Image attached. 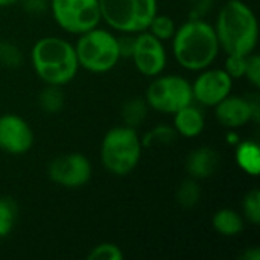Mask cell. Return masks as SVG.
<instances>
[{"label":"cell","mask_w":260,"mask_h":260,"mask_svg":"<svg viewBox=\"0 0 260 260\" xmlns=\"http://www.w3.org/2000/svg\"><path fill=\"white\" fill-rule=\"evenodd\" d=\"M171 41L175 61L189 72L210 67L221 50L213 24L204 18H189L177 27Z\"/></svg>","instance_id":"1"},{"label":"cell","mask_w":260,"mask_h":260,"mask_svg":"<svg viewBox=\"0 0 260 260\" xmlns=\"http://www.w3.org/2000/svg\"><path fill=\"white\" fill-rule=\"evenodd\" d=\"M215 32L221 50L227 55H250L259 40V23L254 11L242 0H229L216 17Z\"/></svg>","instance_id":"2"},{"label":"cell","mask_w":260,"mask_h":260,"mask_svg":"<svg viewBox=\"0 0 260 260\" xmlns=\"http://www.w3.org/2000/svg\"><path fill=\"white\" fill-rule=\"evenodd\" d=\"M30 62L37 76L50 85L64 87L72 82L79 70L75 46L66 38L49 35L35 41Z\"/></svg>","instance_id":"3"},{"label":"cell","mask_w":260,"mask_h":260,"mask_svg":"<svg viewBox=\"0 0 260 260\" xmlns=\"http://www.w3.org/2000/svg\"><path fill=\"white\" fill-rule=\"evenodd\" d=\"M142 152V137L126 125L108 129L101 143V161L107 172L116 177L131 174L139 166Z\"/></svg>","instance_id":"4"},{"label":"cell","mask_w":260,"mask_h":260,"mask_svg":"<svg viewBox=\"0 0 260 260\" xmlns=\"http://www.w3.org/2000/svg\"><path fill=\"white\" fill-rule=\"evenodd\" d=\"M73 46L79 69L90 73H108L120 59L117 37L111 30L99 26L78 35V41Z\"/></svg>","instance_id":"5"},{"label":"cell","mask_w":260,"mask_h":260,"mask_svg":"<svg viewBox=\"0 0 260 260\" xmlns=\"http://www.w3.org/2000/svg\"><path fill=\"white\" fill-rule=\"evenodd\" d=\"M102 21L120 34L148 30L158 12V0H99Z\"/></svg>","instance_id":"6"},{"label":"cell","mask_w":260,"mask_h":260,"mask_svg":"<svg viewBox=\"0 0 260 260\" xmlns=\"http://www.w3.org/2000/svg\"><path fill=\"white\" fill-rule=\"evenodd\" d=\"M145 101L154 111L174 114L193 104L192 82L180 75H158L148 85Z\"/></svg>","instance_id":"7"},{"label":"cell","mask_w":260,"mask_h":260,"mask_svg":"<svg viewBox=\"0 0 260 260\" xmlns=\"http://www.w3.org/2000/svg\"><path fill=\"white\" fill-rule=\"evenodd\" d=\"M56 24L73 35H81L101 24L99 0H49Z\"/></svg>","instance_id":"8"},{"label":"cell","mask_w":260,"mask_h":260,"mask_svg":"<svg viewBox=\"0 0 260 260\" xmlns=\"http://www.w3.org/2000/svg\"><path fill=\"white\" fill-rule=\"evenodd\" d=\"M91 163L79 152L58 155L49 163L47 175L52 183L66 189H79L91 178Z\"/></svg>","instance_id":"9"},{"label":"cell","mask_w":260,"mask_h":260,"mask_svg":"<svg viewBox=\"0 0 260 260\" xmlns=\"http://www.w3.org/2000/svg\"><path fill=\"white\" fill-rule=\"evenodd\" d=\"M137 72L146 78H155L163 73L168 64V53L163 41L148 30L136 34L134 50L131 55Z\"/></svg>","instance_id":"10"},{"label":"cell","mask_w":260,"mask_h":260,"mask_svg":"<svg viewBox=\"0 0 260 260\" xmlns=\"http://www.w3.org/2000/svg\"><path fill=\"white\" fill-rule=\"evenodd\" d=\"M233 79L224 69L207 67L198 72V76L192 82L193 101L203 107H216L222 99L232 94Z\"/></svg>","instance_id":"11"},{"label":"cell","mask_w":260,"mask_h":260,"mask_svg":"<svg viewBox=\"0 0 260 260\" xmlns=\"http://www.w3.org/2000/svg\"><path fill=\"white\" fill-rule=\"evenodd\" d=\"M34 145L30 125L18 114L6 113L0 116V151L9 155H23Z\"/></svg>","instance_id":"12"},{"label":"cell","mask_w":260,"mask_h":260,"mask_svg":"<svg viewBox=\"0 0 260 260\" xmlns=\"http://www.w3.org/2000/svg\"><path fill=\"white\" fill-rule=\"evenodd\" d=\"M213 108L216 120L227 129H238L253 122V111L247 96L229 94Z\"/></svg>","instance_id":"13"},{"label":"cell","mask_w":260,"mask_h":260,"mask_svg":"<svg viewBox=\"0 0 260 260\" xmlns=\"http://www.w3.org/2000/svg\"><path fill=\"white\" fill-rule=\"evenodd\" d=\"M219 168V154L210 146H200L190 151L186 158V172L197 181L207 180L216 174Z\"/></svg>","instance_id":"14"},{"label":"cell","mask_w":260,"mask_h":260,"mask_svg":"<svg viewBox=\"0 0 260 260\" xmlns=\"http://www.w3.org/2000/svg\"><path fill=\"white\" fill-rule=\"evenodd\" d=\"M174 129L178 136L193 139L203 134L206 128V117L200 107L190 104L174 113Z\"/></svg>","instance_id":"15"},{"label":"cell","mask_w":260,"mask_h":260,"mask_svg":"<svg viewBox=\"0 0 260 260\" xmlns=\"http://www.w3.org/2000/svg\"><path fill=\"white\" fill-rule=\"evenodd\" d=\"M212 227L218 235L225 238H233L242 233L245 227V219L235 209L224 207L216 210L215 215L212 216Z\"/></svg>","instance_id":"16"},{"label":"cell","mask_w":260,"mask_h":260,"mask_svg":"<svg viewBox=\"0 0 260 260\" xmlns=\"http://www.w3.org/2000/svg\"><path fill=\"white\" fill-rule=\"evenodd\" d=\"M235 160L248 175L257 177L260 172V148L254 140H242L236 145Z\"/></svg>","instance_id":"17"},{"label":"cell","mask_w":260,"mask_h":260,"mask_svg":"<svg viewBox=\"0 0 260 260\" xmlns=\"http://www.w3.org/2000/svg\"><path fill=\"white\" fill-rule=\"evenodd\" d=\"M149 111V107L145 101V98H129L122 104L120 108V116H122V122L123 125L137 129L146 119Z\"/></svg>","instance_id":"18"},{"label":"cell","mask_w":260,"mask_h":260,"mask_svg":"<svg viewBox=\"0 0 260 260\" xmlns=\"http://www.w3.org/2000/svg\"><path fill=\"white\" fill-rule=\"evenodd\" d=\"M66 105V94L62 87L46 84V87L38 94V107L46 114H58Z\"/></svg>","instance_id":"19"},{"label":"cell","mask_w":260,"mask_h":260,"mask_svg":"<svg viewBox=\"0 0 260 260\" xmlns=\"http://www.w3.org/2000/svg\"><path fill=\"white\" fill-rule=\"evenodd\" d=\"M177 203L183 207V209H193L195 206H198V203L201 201V186L200 181L193 180V178H186L180 183L177 193H175Z\"/></svg>","instance_id":"20"},{"label":"cell","mask_w":260,"mask_h":260,"mask_svg":"<svg viewBox=\"0 0 260 260\" xmlns=\"http://www.w3.org/2000/svg\"><path fill=\"white\" fill-rule=\"evenodd\" d=\"M178 134L175 133L174 126L171 125H157L152 129H149L143 139L142 145L143 148H152V146H166L177 140Z\"/></svg>","instance_id":"21"},{"label":"cell","mask_w":260,"mask_h":260,"mask_svg":"<svg viewBox=\"0 0 260 260\" xmlns=\"http://www.w3.org/2000/svg\"><path fill=\"white\" fill-rule=\"evenodd\" d=\"M177 30V24L174 21V18L171 15H166V14H155V17L152 18L149 27H148V32L152 34L155 38H158L160 41H169L174 34Z\"/></svg>","instance_id":"22"},{"label":"cell","mask_w":260,"mask_h":260,"mask_svg":"<svg viewBox=\"0 0 260 260\" xmlns=\"http://www.w3.org/2000/svg\"><path fill=\"white\" fill-rule=\"evenodd\" d=\"M17 204L11 198H0V239L6 238L17 222Z\"/></svg>","instance_id":"23"},{"label":"cell","mask_w":260,"mask_h":260,"mask_svg":"<svg viewBox=\"0 0 260 260\" xmlns=\"http://www.w3.org/2000/svg\"><path fill=\"white\" fill-rule=\"evenodd\" d=\"M242 213L244 219L248 221L253 225L260 224V190L251 189L245 193L242 200Z\"/></svg>","instance_id":"24"},{"label":"cell","mask_w":260,"mask_h":260,"mask_svg":"<svg viewBox=\"0 0 260 260\" xmlns=\"http://www.w3.org/2000/svg\"><path fill=\"white\" fill-rule=\"evenodd\" d=\"M23 64V53L12 41H0V66L6 69H17Z\"/></svg>","instance_id":"25"},{"label":"cell","mask_w":260,"mask_h":260,"mask_svg":"<svg viewBox=\"0 0 260 260\" xmlns=\"http://www.w3.org/2000/svg\"><path fill=\"white\" fill-rule=\"evenodd\" d=\"M88 260H122L123 251L119 245L111 242H102L91 248L87 256Z\"/></svg>","instance_id":"26"},{"label":"cell","mask_w":260,"mask_h":260,"mask_svg":"<svg viewBox=\"0 0 260 260\" xmlns=\"http://www.w3.org/2000/svg\"><path fill=\"white\" fill-rule=\"evenodd\" d=\"M248 56V55H247ZM247 56L244 55H227L225 58V64H224V70L225 73L235 81V79H241L245 76V70H247Z\"/></svg>","instance_id":"27"},{"label":"cell","mask_w":260,"mask_h":260,"mask_svg":"<svg viewBox=\"0 0 260 260\" xmlns=\"http://www.w3.org/2000/svg\"><path fill=\"white\" fill-rule=\"evenodd\" d=\"M244 78H247V81L254 88L260 87V56L256 52H253L247 56V70H245Z\"/></svg>","instance_id":"28"},{"label":"cell","mask_w":260,"mask_h":260,"mask_svg":"<svg viewBox=\"0 0 260 260\" xmlns=\"http://www.w3.org/2000/svg\"><path fill=\"white\" fill-rule=\"evenodd\" d=\"M136 43V34H122L117 37V49L120 58H131Z\"/></svg>","instance_id":"29"},{"label":"cell","mask_w":260,"mask_h":260,"mask_svg":"<svg viewBox=\"0 0 260 260\" xmlns=\"http://www.w3.org/2000/svg\"><path fill=\"white\" fill-rule=\"evenodd\" d=\"M213 6V0H192L189 18H204Z\"/></svg>","instance_id":"30"},{"label":"cell","mask_w":260,"mask_h":260,"mask_svg":"<svg viewBox=\"0 0 260 260\" xmlns=\"http://www.w3.org/2000/svg\"><path fill=\"white\" fill-rule=\"evenodd\" d=\"M21 6L29 14H40L49 8V0H21Z\"/></svg>","instance_id":"31"},{"label":"cell","mask_w":260,"mask_h":260,"mask_svg":"<svg viewBox=\"0 0 260 260\" xmlns=\"http://www.w3.org/2000/svg\"><path fill=\"white\" fill-rule=\"evenodd\" d=\"M241 260H260V248L259 247H250V248H247L241 254Z\"/></svg>","instance_id":"32"},{"label":"cell","mask_w":260,"mask_h":260,"mask_svg":"<svg viewBox=\"0 0 260 260\" xmlns=\"http://www.w3.org/2000/svg\"><path fill=\"white\" fill-rule=\"evenodd\" d=\"M227 137H229V145H233V146H236L241 140H239V136H238V133H236V129H229V133H227Z\"/></svg>","instance_id":"33"},{"label":"cell","mask_w":260,"mask_h":260,"mask_svg":"<svg viewBox=\"0 0 260 260\" xmlns=\"http://www.w3.org/2000/svg\"><path fill=\"white\" fill-rule=\"evenodd\" d=\"M17 2H20V0H0V8H8V6H12V5H15Z\"/></svg>","instance_id":"34"}]
</instances>
